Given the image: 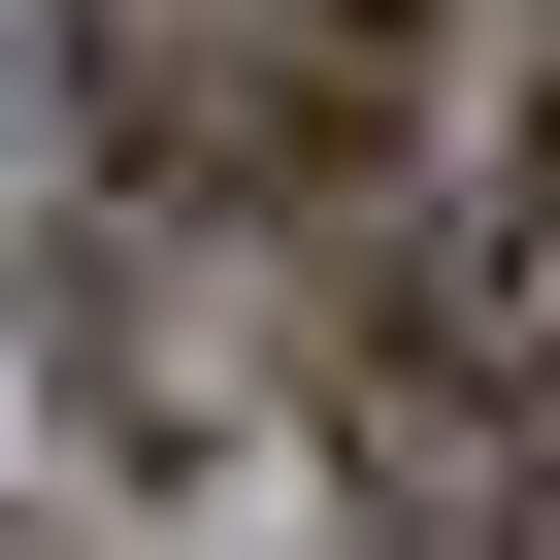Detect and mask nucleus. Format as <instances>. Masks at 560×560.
I'll list each match as a JSON object with an SVG mask.
<instances>
[{
    "mask_svg": "<svg viewBox=\"0 0 560 560\" xmlns=\"http://www.w3.org/2000/svg\"><path fill=\"white\" fill-rule=\"evenodd\" d=\"M396 34H429V0H396Z\"/></svg>",
    "mask_w": 560,
    "mask_h": 560,
    "instance_id": "obj_5",
    "label": "nucleus"
},
{
    "mask_svg": "<svg viewBox=\"0 0 560 560\" xmlns=\"http://www.w3.org/2000/svg\"><path fill=\"white\" fill-rule=\"evenodd\" d=\"M363 560H494V527H363Z\"/></svg>",
    "mask_w": 560,
    "mask_h": 560,
    "instance_id": "obj_4",
    "label": "nucleus"
},
{
    "mask_svg": "<svg viewBox=\"0 0 560 560\" xmlns=\"http://www.w3.org/2000/svg\"><path fill=\"white\" fill-rule=\"evenodd\" d=\"M67 100H100V198L165 231H330L429 100L396 0H67Z\"/></svg>",
    "mask_w": 560,
    "mask_h": 560,
    "instance_id": "obj_1",
    "label": "nucleus"
},
{
    "mask_svg": "<svg viewBox=\"0 0 560 560\" xmlns=\"http://www.w3.org/2000/svg\"><path fill=\"white\" fill-rule=\"evenodd\" d=\"M67 363H100V429H132V462H198V429H231V330H198V231H165V198H100V231H67Z\"/></svg>",
    "mask_w": 560,
    "mask_h": 560,
    "instance_id": "obj_3",
    "label": "nucleus"
},
{
    "mask_svg": "<svg viewBox=\"0 0 560 560\" xmlns=\"http://www.w3.org/2000/svg\"><path fill=\"white\" fill-rule=\"evenodd\" d=\"M396 330H429V363H494V396H560V100L462 165V231L396 264Z\"/></svg>",
    "mask_w": 560,
    "mask_h": 560,
    "instance_id": "obj_2",
    "label": "nucleus"
}]
</instances>
